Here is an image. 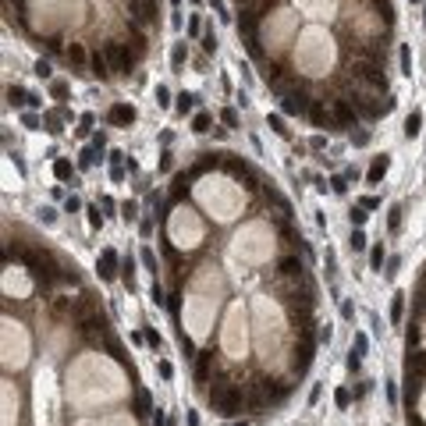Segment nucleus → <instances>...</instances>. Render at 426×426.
<instances>
[{
  "mask_svg": "<svg viewBox=\"0 0 426 426\" xmlns=\"http://www.w3.org/2000/svg\"><path fill=\"white\" fill-rule=\"evenodd\" d=\"M79 206H82V203H79V199H75V196H71V199L64 203V210H68V213H75V210H79Z\"/></svg>",
  "mask_w": 426,
  "mask_h": 426,
  "instance_id": "58",
  "label": "nucleus"
},
{
  "mask_svg": "<svg viewBox=\"0 0 426 426\" xmlns=\"http://www.w3.org/2000/svg\"><path fill=\"white\" fill-rule=\"evenodd\" d=\"M376 8L383 11V18H391V15H394V11H391V4H387V0H376Z\"/></svg>",
  "mask_w": 426,
  "mask_h": 426,
  "instance_id": "55",
  "label": "nucleus"
},
{
  "mask_svg": "<svg viewBox=\"0 0 426 426\" xmlns=\"http://www.w3.org/2000/svg\"><path fill=\"white\" fill-rule=\"evenodd\" d=\"M359 362H362V355H355V352L348 355V369H359Z\"/></svg>",
  "mask_w": 426,
  "mask_h": 426,
  "instance_id": "57",
  "label": "nucleus"
},
{
  "mask_svg": "<svg viewBox=\"0 0 426 426\" xmlns=\"http://www.w3.org/2000/svg\"><path fill=\"white\" fill-rule=\"evenodd\" d=\"M142 337H146V344H149V348H160V334L153 330V327H149V330H142Z\"/></svg>",
  "mask_w": 426,
  "mask_h": 426,
  "instance_id": "35",
  "label": "nucleus"
},
{
  "mask_svg": "<svg viewBox=\"0 0 426 426\" xmlns=\"http://www.w3.org/2000/svg\"><path fill=\"white\" fill-rule=\"evenodd\" d=\"M387 227H391V231H398V227H401V206H391V217H387Z\"/></svg>",
  "mask_w": 426,
  "mask_h": 426,
  "instance_id": "30",
  "label": "nucleus"
},
{
  "mask_svg": "<svg viewBox=\"0 0 426 426\" xmlns=\"http://www.w3.org/2000/svg\"><path fill=\"white\" fill-rule=\"evenodd\" d=\"M192 103H196V96H192V93H181V96H178V114H188Z\"/></svg>",
  "mask_w": 426,
  "mask_h": 426,
  "instance_id": "28",
  "label": "nucleus"
},
{
  "mask_svg": "<svg viewBox=\"0 0 426 426\" xmlns=\"http://www.w3.org/2000/svg\"><path fill=\"white\" fill-rule=\"evenodd\" d=\"M419 128H422V114H419V110H412L408 118H405V135H408V139H415V135H419Z\"/></svg>",
  "mask_w": 426,
  "mask_h": 426,
  "instance_id": "18",
  "label": "nucleus"
},
{
  "mask_svg": "<svg viewBox=\"0 0 426 426\" xmlns=\"http://www.w3.org/2000/svg\"><path fill=\"white\" fill-rule=\"evenodd\" d=\"M153 426H167V419H164V412L157 408V415H153Z\"/></svg>",
  "mask_w": 426,
  "mask_h": 426,
  "instance_id": "59",
  "label": "nucleus"
},
{
  "mask_svg": "<svg viewBox=\"0 0 426 426\" xmlns=\"http://www.w3.org/2000/svg\"><path fill=\"white\" fill-rule=\"evenodd\" d=\"M220 118H224V125H231V128H235V125H238V114H235V110H231V107H227V110L220 114Z\"/></svg>",
  "mask_w": 426,
  "mask_h": 426,
  "instance_id": "42",
  "label": "nucleus"
},
{
  "mask_svg": "<svg viewBox=\"0 0 426 426\" xmlns=\"http://www.w3.org/2000/svg\"><path fill=\"white\" fill-rule=\"evenodd\" d=\"M210 121H213L210 114H196V118H192V132H199V135L210 132Z\"/></svg>",
  "mask_w": 426,
  "mask_h": 426,
  "instance_id": "23",
  "label": "nucleus"
},
{
  "mask_svg": "<svg viewBox=\"0 0 426 426\" xmlns=\"http://www.w3.org/2000/svg\"><path fill=\"white\" fill-rule=\"evenodd\" d=\"M422 25H426V18H422Z\"/></svg>",
  "mask_w": 426,
  "mask_h": 426,
  "instance_id": "63",
  "label": "nucleus"
},
{
  "mask_svg": "<svg viewBox=\"0 0 426 426\" xmlns=\"http://www.w3.org/2000/svg\"><path fill=\"white\" fill-rule=\"evenodd\" d=\"M330 114H334V125H355V107H352V100H334L330 103Z\"/></svg>",
  "mask_w": 426,
  "mask_h": 426,
  "instance_id": "7",
  "label": "nucleus"
},
{
  "mask_svg": "<svg viewBox=\"0 0 426 426\" xmlns=\"http://www.w3.org/2000/svg\"><path fill=\"white\" fill-rule=\"evenodd\" d=\"M309 121H313L316 128H327V125H334V114H330V107L327 103H309Z\"/></svg>",
  "mask_w": 426,
  "mask_h": 426,
  "instance_id": "10",
  "label": "nucleus"
},
{
  "mask_svg": "<svg viewBox=\"0 0 426 426\" xmlns=\"http://www.w3.org/2000/svg\"><path fill=\"white\" fill-rule=\"evenodd\" d=\"M348 217H352V224H355V227H362V224H366V217H369V213H366V210H362V206H355V210H352V213H348Z\"/></svg>",
  "mask_w": 426,
  "mask_h": 426,
  "instance_id": "34",
  "label": "nucleus"
},
{
  "mask_svg": "<svg viewBox=\"0 0 426 426\" xmlns=\"http://www.w3.org/2000/svg\"><path fill=\"white\" fill-rule=\"evenodd\" d=\"M96 164V149H82V157H79V167H93Z\"/></svg>",
  "mask_w": 426,
  "mask_h": 426,
  "instance_id": "32",
  "label": "nucleus"
},
{
  "mask_svg": "<svg viewBox=\"0 0 426 426\" xmlns=\"http://www.w3.org/2000/svg\"><path fill=\"white\" fill-rule=\"evenodd\" d=\"M103 54H107V61H110V71H114V75H128V71H132V54H128L121 43H107V47H103Z\"/></svg>",
  "mask_w": 426,
  "mask_h": 426,
  "instance_id": "3",
  "label": "nucleus"
},
{
  "mask_svg": "<svg viewBox=\"0 0 426 426\" xmlns=\"http://www.w3.org/2000/svg\"><path fill=\"white\" fill-rule=\"evenodd\" d=\"M227 426H249V422H245V419H242V422H227Z\"/></svg>",
  "mask_w": 426,
  "mask_h": 426,
  "instance_id": "61",
  "label": "nucleus"
},
{
  "mask_svg": "<svg viewBox=\"0 0 426 426\" xmlns=\"http://www.w3.org/2000/svg\"><path fill=\"white\" fill-rule=\"evenodd\" d=\"M408 426H422V419H419L415 412H408Z\"/></svg>",
  "mask_w": 426,
  "mask_h": 426,
  "instance_id": "60",
  "label": "nucleus"
},
{
  "mask_svg": "<svg viewBox=\"0 0 426 426\" xmlns=\"http://www.w3.org/2000/svg\"><path fill=\"white\" fill-rule=\"evenodd\" d=\"M36 75H40V79H50V64L40 61V64H36Z\"/></svg>",
  "mask_w": 426,
  "mask_h": 426,
  "instance_id": "46",
  "label": "nucleus"
},
{
  "mask_svg": "<svg viewBox=\"0 0 426 426\" xmlns=\"http://www.w3.org/2000/svg\"><path fill=\"white\" fill-rule=\"evenodd\" d=\"M210 401H213V408H217L220 415H235V412H242V405H245V391H242L238 383H217L213 394H210Z\"/></svg>",
  "mask_w": 426,
  "mask_h": 426,
  "instance_id": "1",
  "label": "nucleus"
},
{
  "mask_svg": "<svg viewBox=\"0 0 426 426\" xmlns=\"http://www.w3.org/2000/svg\"><path fill=\"white\" fill-rule=\"evenodd\" d=\"M149 295H153V302H164V291H160V284L153 281V288H149Z\"/></svg>",
  "mask_w": 426,
  "mask_h": 426,
  "instance_id": "48",
  "label": "nucleus"
},
{
  "mask_svg": "<svg viewBox=\"0 0 426 426\" xmlns=\"http://www.w3.org/2000/svg\"><path fill=\"white\" fill-rule=\"evenodd\" d=\"M160 376H164V380H171V376H174V369H171V362H160Z\"/></svg>",
  "mask_w": 426,
  "mask_h": 426,
  "instance_id": "54",
  "label": "nucleus"
},
{
  "mask_svg": "<svg viewBox=\"0 0 426 426\" xmlns=\"http://www.w3.org/2000/svg\"><path fill=\"white\" fill-rule=\"evenodd\" d=\"M366 344H369V341H366V334H355V341H352V352H355V355H362V352H366Z\"/></svg>",
  "mask_w": 426,
  "mask_h": 426,
  "instance_id": "36",
  "label": "nucleus"
},
{
  "mask_svg": "<svg viewBox=\"0 0 426 426\" xmlns=\"http://www.w3.org/2000/svg\"><path fill=\"white\" fill-rule=\"evenodd\" d=\"M352 142H355V146H366V142H369V135H366V132H355V135H352Z\"/></svg>",
  "mask_w": 426,
  "mask_h": 426,
  "instance_id": "52",
  "label": "nucleus"
},
{
  "mask_svg": "<svg viewBox=\"0 0 426 426\" xmlns=\"http://www.w3.org/2000/svg\"><path fill=\"white\" fill-rule=\"evenodd\" d=\"M203 50H206V54H213V50H217V36H213V32H210V36H203Z\"/></svg>",
  "mask_w": 426,
  "mask_h": 426,
  "instance_id": "41",
  "label": "nucleus"
},
{
  "mask_svg": "<svg viewBox=\"0 0 426 426\" xmlns=\"http://www.w3.org/2000/svg\"><path fill=\"white\" fill-rule=\"evenodd\" d=\"M100 277H103V281H114V277H118V252H114V249H103V252H100Z\"/></svg>",
  "mask_w": 426,
  "mask_h": 426,
  "instance_id": "11",
  "label": "nucleus"
},
{
  "mask_svg": "<svg viewBox=\"0 0 426 426\" xmlns=\"http://www.w3.org/2000/svg\"><path fill=\"white\" fill-rule=\"evenodd\" d=\"M107 118H110V125H118V128H128V125L135 121V107H128V103H114Z\"/></svg>",
  "mask_w": 426,
  "mask_h": 426,
  "instance_id": "8",
  "label": "nucleus"
},
{
  "mask_svg": "<svg viewBox=\"0 0 426 426\" xmlns=\"http://www.w3.org/2000/svg\"><path fill=\"white\" fill-rule=\"evenodd\" d=\"M142 263H146V266H149V270H157V259H153V252H149V249H146V252H142Z\"/></svg>",
  "mask_w": 426,
  "mask_h": 426,
  "instance_id": "50",
  "label": "nucleus"
},
{
  "mask_svg": "<svg viewBox=\"0 0 426 426\" xmlns=\"http://www.w3.org/2000/svg\"><path fill=\"white\" fill-rule=\"evenodd\" d=\"M135 408H139V415L153 412V401H149V394H146V391H139V394H135Z\"/></svg>",
  "mask_w": 426,
  "mask_h": 426,
  "instance_id": "25",
  "label": "nucleus"
},
{
  "mask_svg": "<svg viewBox=\"0 0 426 426\" xmlns=\"http://www.w3.org/2000/svg\"><path fill=\"white\" fill-rule=\"evenodd\" d=\"M309 362H313V337L302 334V341H298V348H295V373H305Z\"/></svg>",
  "mask_w": 426,
  "mask_h": 426,
  "instance_id": "6",
  "label": "nucleus"
},
{
  "mask_svg": "<svg viewBox=\"0 0 426 426\" xmlns=\"http://www.w3.org/2000/svg\"><path fill=\"white\" fill-rule=\"evenodd\" d=\"M330 188H334V192H344L348 185H344V178H330Z\"/></svg>",
  "mask_w": 426,
  "mask_h": 426,
  "instance_id": "53",
  "label": "nucleus"
},
{
  "mask_svg": "<svg viewBox=\"0 0 426 426\" xmlns=\"http://www.w3.org/2000/svg\"><path fill=\"white\" fill-rule=\"evenodd\" d=\"M352 71H355V79H359V82H366V86H373V89H387V79H383V71H380V64H376L373 57L359 54Z\"/></svg>",
  "mask_w": 426,
  "mask_h": 426,
  "instance_id": "2",
  "label": "nucleus"
},
{
  "mask_svg": "<svg viewBox=\"0 0 426 426\" xmlns=\"http://www.w3.org/2000/svg\"><path fill=\"white\" fill-rule=\"evenodd\" d=\"M54 174H57L61 181H68V178L75 174V167H71V160H54Z\"/></svg>",
  "mask_w": 426,
  "mask_h": 426,
  "instance_id": "22",
  "label": "nucleus"
},
{
  "mask_svg": "<svg viewBox=\"0 0 426 426\" xmlns=\"http://www.w3.org/2000/svg\"><path fill=\"white\" fill-rule=\"evenodd\" d=\"M8 103L11 107H22V103H29V93L18 89V86H8Z\"/></svg>",
  "mask_w": 426,
  "mask_h": 426,
  "instance_id": "20",
  "label": "nucleus"
},
{
  "mask_svg": "<svg viewBox=\"0 0 426 426\" xmlns=\"http://www.w3.org/2000/svg\"><path fill=\"white\" fill-rule=\"evenodd\" d=\"M68 61H71V64H86V61H89V54H86V47H79V43H71V47H68Z\"/></svg>",
  "mask_w": 426,
  "mask_h": 426,
  "instance_id": "21",
  "label": "nucleus"
},
{
  "mask_svg": "<svg viewBox=\"0 0 426 426\" xmlns=\"http://www.w3.org/2000/svg\"><path fill=\"white\" fill-rule=\"evenodd\" d=\"M369 266H373V270L383 266V245H373V249H369Z\"/></svg>",
  "mask_w": 426,
  "mask_h": 426,
  "instance_id": "27",
  "label": "nucleus"
},
{
  "mask_svg": "<svg viewBox=\"0 0 426 426\" xmlns=\"http://www.w3.org/2000/svg\"><path fill=\"white\" fill-rule=\"evenodd\" d=\"M110 178H114V181H121V178H125V167H121V164H114V167H110Z\"/></svg>",
  "mask_w": 426,
  "mask_h": 426,
  "instance_id": "49",
  "label": "nucleus"
},
{
  "mask_svg": "<svg viewBox=\"0 0 426 426\" xmlns=\"http://www.w3.org/2000/svg\"><path fill=\"white\" fill-rule=\"evenodd\" d=\"M25 128H40V118H36V114H25Z\"/></svg>",
  "mask_w": 426,
  "mask_h": 426,
  "instance_id": "56",
  "label": "nucleus"
},
{
  "mask_svg": "<svg viewBox=\"0 0 426 426\" xmlns=\"http://www.w3.org/2000/svg\"><path fill=\"white\" fill-rule=\"evenodd\" d=\"M89 68H93V75H100V79H107V75H114V71H110V61H107V54H100V50H96V54L89 57Z\"/></svg>",
  "mask_w": 426,
  "mask_h": 426,
  "instance_id": "15",
  "label": "nucleus"
},
{
  "mask_svg": "<svg viewBox=\"0 0 426 426\" xmlns=\"http://www.w3.org/2000/svg\"><path fill=\"white\" fill-rule=\"evenodd\" d=\"M376 206H380L376 196H366V199H362V210H376Z\"/></svg>",
  "mask_w": 426,
  "mask_h": 426,
  "instance_id": "47",
  "label": "nucleus"
},
{
  "mask_svg": "<svg viewBox=\"0 0 426 426\" xmlns=\"http://www.w3.org/2000/svg\"><path fill=\"white\" fill-rule=\"evenodd\" d=\"M121 217H125V220H135V203H125V206H121Z\"/></svg>",
  "mask_w": 426,
  "mask_h": 426,
  "instance_id": "45",
  "label": "nucleus"
},
{
  "mask_svg": "<svg viewBox=\"0 0 426 426\" xmlns=\"http://www.w3.org/2000/svg\"><path fill=\"white\" fill-rule=\"evenodd\" d=\"M277 270H281L284 277H302V259H298V256H284V259L277 263Z\"/></svg>",
  "mask_w": 426,
  "mask_h": 426,
  "instance_id": "14",
  "label": "nucleus"
},
{
  "mask_svg": "<svg viewBox=\"0 0 426 426\" xmlns=\"http://www.w3.org/2000/svg\"><path fill=\"white\" fill-rule=\"evenodd\" d=\"M366 242H369V238H366V235H362V231L355 227V231H352V249L359 252V249H366Z\"/></svg>",
  "mask_w": 426,
  "mask_h": 426,
  "instance_id": "33",
  "label": "nucleus"
},
{
  "mask_svg": "<svg viewBox=\"0 0 426 426\" xmlns=\"http://www.w3.org/2000/svg\"><path fill=\"white\" fill-rule=\"evenodd\" d=\"M79 330H82L86 337H96V334L103 337V330H107V320H103V316H96V313H86V316L79 320Z\"/></svg>",
  "mask_w": 426,
  "mask_h": 426,
  "instance_id": "9",
  "label": "nucleus"
},
{
  "mask_svg": "<svg viewBox=\"0 0 426 426\" xmlns=\"http://www.w3.org/2000/svg\"><path fill=\"white\" fill-rule=\"evenodd\" d=\"M334 401H337L341 408H348V405H352V394H348V391H344V387H341V391L334 394Z\"/></svg>",
  "mask_w": 426,
  "mask_h": 426,
  "instance_id": "38",
  "label": "nucleus"
},
{
  "mask_svg": "<svg viewBox=\"0 0 426 426\" xmlns=\"http://www.w3.org/2000/svg\"><path fill=\"white\" fill-rule=\"evenodd\" d=\"M398 57H401V71H405V75H412V50H408V47H401V50H398Z\"/></svg>",
  "mask_w": 426,
  "mask_h": 426,
  "instance_id": "29",
  "label": "nucleus"
},
{
  "mask_svg": "<svg viewBox=\"0 0 426 426\" xmlns=\"http://www.w3.org/2000/svg\"><path fill=\"white\" fill-rule=\"evenodd\" d=\"M86 213H89V227H100V224H103V217H100V206H89Z\"/></svg>",
  "mask_w": 426,
  "mask_h": 426,
  "instance_id": "37",
  "label": "nucleus"
},
{
  "mask_svg": "<svg viewBox=\"0 0 426 426\" xmlns=\"http://www.w3.org/2000/svg\"><path fill=\"white\" fill-rule=\"evenodd\" d=\"M412 4H415V0H412Z\"/></svg>",
  "mask_w": 426,
  "mask_h": 426,
  "instance_id": "64",
  "label": "nucleus"
},
{
  "mask_svg": "<svg viewBox=\"0 0 426 426\" xmlns=\"http://www.w3.org/2000/svg\"><path fill=\"white\" fill-rule=\"evenodd\" d=\"M408 373L426 376V352H412V355H408Z\"/></svg>",
  "mask_w": 426,
  "mask_h": 426,
  "instance_id": "17",
  "label": "nucleus"
},
{
  "mask_svg": "<svg viewBox=\"0 0 426 426\" xmlns=\"http://www.w3.org/2000/svg\"><path fill=\"white\" fill-rule=\"evenodd\" d=\"M401 313H405V295L398 291V295H394V305H391V320L401 323Z\"/></svg>",
  "mask_w": 426,
  "mask_h": 426,
  "instance_id": "24",
  "label": "nucleus"
},
{
  "mask_svg": "<svg viewBox=\"0 0 426 426\" xmlns=\"http://www.w3.org/2000/svg\"><path fill=\"white\" fill-rule=\"evenodd\" d=\"M227 171L235 174V178H242V181H249V185H252V174H249V167H245L242 160H227Z\"/></svg>",
  "mask_w": 426,
  "mask_h": 426,
  "instance_id": "19",
  "label": "nucleus"
},
{
  "mask_svg": "<svg viewBox=\"0 0 426 426\" xmlns=\"http://www.w3.org/2000/svg\"><path fill=\"white\" fill-rule=\"evenodd\" d=\"M238 4H249V0H238Z\"/></svg>",
  "mask_w": 426,
  "mask_h": 426,
  "instance_id": "62",
  "label": "nucleus"
},
{
  "mask_svg": "<svg viewBox=\"0 0 426 426\" xmlns=\"http://www.w3.org/2000/svg\"><path fill=\"white\" fill-rule=\"evenodd\" d=\"M110 355H114V359H118V362H125V359H128V355H125V348H121L118 341H110Z\"/></svg>",
  "mask_w": 426,
  "mask_h": 426,
  "instance_id": "40",
  "label": "nucleus"
},
{
  "mask_svg": "<svg viewBox=\"0 0 426 426\" xmlns=\"http://www.w3.org/2000/svg\"><path fill=\"white\" fill-rule=\"evenodd\" d=\"M383 174H387V157H373V167H369V174H366V178H369V185H376Z\"/></svg>",
  "mask_w": 426,
  "mask_h": 426,
  "instance_id": "16",
  "label": "nucleus"
},
{
  "mask_svg": "<svg viewBox=\"0 0 426 426\" xmlns=\"http://www.w3.org/2000/svg\"><path fill=\"white\" fill-rule=\"evenodd\" d=\"M210 366H213V348H206V352L196 355V380H199V383L210 376Z\"/></svg>",
  "mask_w": 426,
  "mask_h": 426,
  "instance_id": "13",
  "label": "nucleus"
},
{
  "mask_svg": "<svg viewBox=\"0 0 426 426\" xmlns=\"http://www.w3.org/2000/svg\"><path fill=\"white\" fill-rule=\"evenodd\" d=\"M256 383H259V398H263V401H281V398L288 394V383H281V380H266V376H263V380H256Z\"/></svg>",
  "mask_w": 426,
  "mask_h": 426,
  "instance_id": "5",
  "label": "nucleus"
},
{
  "mask_svg": "<svg viewBox=\"0 0 426 426\" xmlns=\"http://www.w3.org/2000/svg\"><path fill=\"white\" fill-rule=\"evenodd\" d=\"M82 128H79V135H89V128H93V114H82V121H79Z\"/></svg>",
  "mask_w": 426,
  "mask_h": 426,
  "instance_id": "43",
  "label": "nucleus"
},
{
  "mask_svg": "<svg viewBox=\"0 0 426 426\" xmlns=\"http://www.w3.org/2000/svg\"><path fill=\"white\" fill-rule=\"evenodd\" d=\"M185 57H188V50H185V43H178V47L171 50V64H174V68H181V64H185Z\"/></svg>",
  "mask_w": 426,
  "mask_h": 426,
  "instance_id": "26",
  "label": "nucleus"
},
{
  "mask_svg": "<svg viewBox=\"0 0 426 426\" xmlns=\"http://www.w3.org/2000/svg\"><path fill=\"white\" fill-rule=\"evenodd\" d=\"M281 110H284V114H305V110H309V100H305L302 93H284Z\"/></svg>",
  "mask_w": 426,
  "mask_h": 426,
  "instance_id": "12",
  "label": "nucleus"
},
{
  "mask_svg": "<svg viewBox=\"0 0 426 426\" xmlns=\"http://www.w3.org/2000/svg\"><path fill=\"white\" fill-rule=\"evenodd\" d=\"M178 298H181L178 291H174V295L167 298V309H171V316H178V313H181V302H178Z\"/></svg>",
  "mask_w": 426,
  "mask_h": 426,
  "instance_id": "39",
  "label": "nucleus"
},
{
  "mask_svg": "<svg viewBox=\"0 0 426 426\" xmlns=\"http://www.w3.org/2000/svg\"><path fill=\"white\" fill-rule=\"evenodd\" d=\"M128 11H132V18H135L139 25H146V22H157V0H132V4H128Z\"/></svg>",
  "mask_w": 426,
  "mask_h": 426,
  "instance_id": "4",
  "label": "nucleus"
},
{
  "mask_svg": "<svg viewBox=\"0 0 426 426\" xmlns=\"http://www.w3.org/2000/svg\"><path fill=\"white\" fill-rule=\"evenodd\" d=\"M266 125H270V128H274L277 135H284V139H288V128H284V121L277 118V114H274V118H266Z\"/></svg>",
  "mask_w": 426,
  "mask_h": 426,
  "instance_id": "31",
  "label": "nucleus"
},
{
  "mask_svg": "<svg viewBox=\"0 0 426 426\" xmlns=\"http://www.w3.org/2000/svg\"><path fill=\"white\" fill-rule=\"evenodd\" d=\"M47 125H50V132H61V114H47Z\"/></svg>",
  "mask_w": 426,
  "mask_h": 426,
  "instance_id": "44",
  "label": "nucleus"
},
{
  "mask_svg": "<svg viewBox=\"0 0 426 426\" xmlns=\"http://www.w3.org/2000/svg\"><path fill=\"white\" fill-rule=\"evenodd\" d=\"M64 93H68V86H64V82H54V96L64 100Z\"/></svg>",
  "mask_w": 426,
  "mask_h": 426,
  "instance_id": "51",
  "label": "nucleus"
}]
</instances>
